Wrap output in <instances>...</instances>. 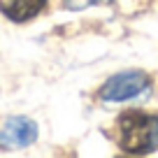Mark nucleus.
Listing matches in <instances>:
<instances>
[{
  "instance_id": "nucleus-2",
  "label": "nucleus",
  "mask_w": 158,
  "mask_h": 158,
  "mask_svg": "<svg viewBox=\"0 0 158 158\" xmlns=\"http://www.w3.org/2000/svg\"><path fill=\"white\" fill-rule=\"evenodd\" d=\"M149 89H151V77L147 72H139V70H130V72L109 77L100 86L98 95L105 102H126V100L144 95Z\"/></svg>"
},
{
  "instance_id": "nucleus-4",
  "label": "nucleus",
  "mask_w": 158,
  "mask_h": 158,
  "mask_svg": "<svg viewBox=\"0 0 158 158\" xmlns=\"http://www.w3.org/2000/svg\"><path fill=\"white\" fill-rule=\"evenodd\" d=\"M47 7V0H0V12L10 21H30Z\"/></svg>"
},
{
  "instance_id": "nucleus-5",
  "label": "nucleus",
  "mask_w": 158,
  "mask_h": 158,
  "mask_svg": "<svg viewBox=\"0 0 158 158\" xmlns=\"http://www.w3.org/2000/svg\"><path fill=\"white\" fill-rule=\"evenodd\" d=\"M107 2H112V0H65V10H86V7L91 5H107Z\"/></svg>"
},
{
  "instance_id": "nucleus-3",
  "label": "nucleus",
  "mask_w": 158,
  "mask_h": 158,
  "mask_svg": "<svg viewBox=\"0 0 158 158\" xmlns=\"http://www.w3.org/2000/svg\"><path fill=\"white\" fill-rule=\"evenodd\" d=\"M37 139V126L26 116H12L0 130V147L2 149H26Z\"/></svg>"
},
{
  "instance_id": "nucleus-1",
  "label": "nucleus",
  "mask_w": 158,
  "mask_h": 158,
  "mask_svg": "<svg viewBox=\"0 0 158 158\" xmlns=\"http://www.w3.org/2000/svg\"><path fill=\"white\" fill-rule=\"evenodd\" d=\"M118 147L126 153L147 156L158 149V116L144 112H123L118 116Z\"/></svg>"
}]
</instances>
